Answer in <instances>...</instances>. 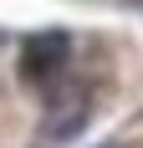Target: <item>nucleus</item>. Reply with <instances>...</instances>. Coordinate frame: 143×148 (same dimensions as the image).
<instances>
[{
  "label": "nucleus",
  "mask_w": 143,
  "mask_h": 148,
  "mask_svg": "<svg viewBox=\"0 0 143 148\" xmlns=\"http://www.w3.org/2000/svg\"><path fill=\"white\" fill-rule=\"evenodd\" d=\"M87 118H92V92L82 87V82H67V87L51 92V102H46V118H41V133L46 138H77L87 128Z\"/></svg>",
  "instance_id": "nucleus-2"
},
{
  "label": "nucleus",
  "mask_w": 143,
  "mask_h": 148,
  "mask_svg": "<svg viewBox=\"0 0 143 148\" xmlns=\"http://www.w3.org/2000/svg\"><path fill=\"white\" fill-rule=\"evenodd\" d=\"M67 61H72V36L67 31H41L21 51V77H26L31 87H51L67 72Z\"/></svg>",
  "instance_id": "nucleus-1"
},
{
  "label": "nucleus",
  "mask_w": 143,
  "mask_h": 148,
  "mask_svg": "<svg viewBox=\"0 0 143 148\" xmlns=\"http://www.w3.org/2000/svg\"><path fill=\"white\" fill-rule=\"evenodd\" d=\"M128 5H138V10H143V0H128Z\"/></svg>",
  "instance_id": "nucleus-3"
}]
</instances>
